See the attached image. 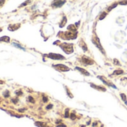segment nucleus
Segmentation results:
<instances>
[{
    "label": "nucleus",
    "mask_w": 127,
    "mask_h": 127,
    "mask_svg": "<svg viewBox=\"0 0 127 127\" xmlns=\"http://www.w3.org/2000/svg\"><path fill=\"white\" fill-rule=\"evenodd\" d=\"M60 47L63 49V51L67 54H71L73 51V45L71 43H62Z\"/></svg>",
    "instance_id": "1"
},
{
    "label": "nucleus",
    "mask_w": 127,
    "mask_h": 127,
    "mask_svg": "<svg viewBox=\"0 0 127 127\" xmlns=\"http://www.w3.org/2000/svg\"><path fill=\"white\" fill-rule=\"evenodd\" d=\"M52 67L55 69L60 71V72H66V71H68L70 70L69 67H67V65H64L63 64H57V65H53Z\"/></svg>",
    "instance_id": "2"
},
{
    "label": "nucleus",
    "mask_w": 127,
    "mask_h": 127,
    "mask_svg": "<svg viewBox=\"0 0 127 127\" xmlns=\"http://www.w3.org/2000/svg\"><path fill=\"white\" fill-rule=\"evenodd\" d=\"M46 57L50 58V59H52V60H63L65 59V57L61 54H53V53H50V54H47L46 55Z\"/></svg>",
    "instance_id": "3"
},
{
    "label": "nucleus",
    "mask_w": 127,
    "mask_h": 127,
    "mask_svg": "<svg viewBox=\"0 0 127 127\" xmlns=\"http://www.w3.org/2000/svg\"><path fill=\"white\" fill-rule=\"evenodd\" d=\"M81 61L83 63L84 65H93L94 63V61L91 58H88L87 57H82L81 59Z\"/></svg>",
    "instance_id": "4"
},
{
    "label": "nucleus",
    "mask_w": 127,
    "mask_h": 127,
    "mask_svg": "<svg viewBox=\"0 0 127 127\" xmlns=\"http://www.w3.org/2000/svg\"><path fill=\"white\" fill-rule=\"evenodd\" d=\"M65 2H66V0H55L52 4V6L53 7H60Z\"/></svg>",
    "instance_id": "5"
},
{
    "label": "nucleus",
    "mask_w": 127,
    "mask_h": 127,
    "mask_svg": "<svg viewBox=\"0 0 127 127\" xmlns=\"http://www.w3.org/2000/svg\"><path fill=\"white\" fill-rule=\"evenodd\" d=\"M96 41H95L94 40H93V42H94V43L95 44V45L96 46V47L100 50V51H101L102 53H103L104 55H105V51H104V50H103V47L101 46V44H100V42H99V38H98V37H96Z\"/></svg>",
    "instance_id": "6"
},
{
    "label": "nucleus",
    "mask_w": 127,
    "mask_h": 127,
    "mask_svg": "<svg viewBox=\"0 0 127 127\" xmlns=\"http://www.w3.org/2000/svg\"><path fill=\"white\" fill-rule=\"evenodd\" d=\"M98 77L99 80H101L102 81H103V83L105 84V85H106V86H111V87H113V88H117V87L114 86V85H113V84H111V83H109V82H108V81H106L105 79H104V77H101V76H98Z\"/></svg>",
    "instance_id": "7"
},
{
    "label": "nucleus",
    "mask_w": 127,
    "mask_h": 127,
    "mask_svg": "<svg viewBox=\"0 0 127 127\" xmlns=\"http://www.w3.org/2000/svg\"><path fill=\"white\" fill-rule=\"evenodd\" d=\"M75 69H76V70H78L80 73H82V74L83 75H84V76H90V75H91L90 73L87 72V71L85 69H82V68H80V67L76 66V67H75Z\"/></svg>",
    "instance_id": "8"
},
{
    "label": "nucleus",
    "mask_w": 127,
    "mask_h": 127,
    "mask_svg": "<svg viewBox=\"0 0 127 127\" xmlns=\"http://www.w3.org/2000/svg\"><path fill=\"white\" fill-rule=\"evenodd\" d=\"M20 27V24L11 25H9V27H8V30H10L11 31H16V29H18Z\"/></svg>",
    "instance_id": "9"
},
{
    "label": "nucleus",
    "mask_w": 127,
    "mask_h": 127,
    "mask_svg": "<svg viewBox=\"0 0 127 127\" xmlns=\"http://www.w3.org/2000/svg\"><path fill=\"white\" fill-rule=\"evenodd\" d=\"M91 86L93 87L94 88H96V89H97V90H99V91H106L105 88H104L103 86H95V85L93 84V83H91Z\"/></svg>",
    "instance_id": "10"
},
{
    "label": "nucleus",
    "mask_w": 127,
    "mask_h": 127,
    "mask_svg": "<svg viewBox=\"0 0 127 127\" xmlns=\"http://www.w3.org/2000/svg\"><path fill=\"white\" fill-rule=\"evenodd\" d=\"M79 45H80V47H81V48H82V50L84 51H87V47L86 44L84 43V42H82V41L80 42Z\"/></svg>",
    "instance_id": "11"
},
{
    "label": "nucleus",
    "mask_w": 127,
    "mask_h": 127,
    "mask_svg": "<svg viewBox=\"0 0 127 127\" xmlns=\"http://www.w3.org/2000/svg\"><path fill=\"white\" fill-rule=\"evenodd\" d=\"M0 41H3V42H10V37H8L7 36H4L0 38Z\"/></svg>",
    "instance_id": "12"
},
{
    "label": "nucleus",
    "mask_w": 127,
    "mask_h": 127,
    "mask_svg": "<svg viewBox=\"0 0 127 127\" xmlns=\"http://www.w3.org/2000/svg\"><path fill=\"white\" fill-rule=\"evenodd\" d=\"M120 97H121V99L123 101V102L125 103V104L127 105V99H126V95L125 94H123V93H121V94H120Z\"/></svg>",
    "instance_id": "13"
},
{
    "label": "nucleus",
    "mask_w": 127,
    "mask_h": 127,
    "mask_svg": "<svg viewBox=\"0 0 127 127\" xmlns=\"http://www.w3.org/2000/svg\"><path fill=\"white\" fill-rule=\"evenodd\" d=\"M66 23H67V17H66V16H64L63 19H62L61 22V24H60V27H61V28H63V27L65 25Z\"/></svg>",
    "instance_id": "14"
},
{
    "label": "nucleus",
    "mask_w": 127,
    "mask_h": 127,
    "mask_svg": "<svg viewBox=\"0 0 127 127\" xmlns=\"http://www.w3.org/2000/svg\"><path fill=\"white\" fill-rule=\"evenodd\" d=\"M123 74V70H116V71H114L112 75H120V74Z\"/></svg>",
    "instance_id": "15"
},
{
    "label": "nucleus",
    "mask_w": 127,
    "mask_h": 127,
    "mask_svg": "<svg viewBox=\"0 0 127 127\" xmlns=\"http://www.w3.org/2000/svg\"><path fill=\"white\" fill-rule=\"evenodd\" d=\"M67 29H68L69 31H75V28H74V25H70L68 26V28H67Z\"/></svg>",
    "instance_id": "16"
},
{
    "label": "nucleus",
    "mask_w": 127,
    "mask_h": 127,
    "mask_svg": "<svg viewBox=\"0 0 127 127\" xmlns=\"http://www.w3.org/2000/svg\"><path fill=\"white\" fill-rule=\"evenodd\" d=\"M66 91H67V95H68V96L70 97V98H73V95L71 94V92L69 91V89H68V88H66Z\"/></svg>",
    "instance_id": "17"
},
{
    "label": "nucleus",
    "mask_w": 127,
    "mask_h": 127,
    "mask_svg": "<svg viewBox=\"0 0 127 127\" xmlns=\"http://www.w3.org/2000/svg\"><path fill=\"white\" fill-rule=\"evenodd\" d=\"M13 45L15 46V47H17V48H20V49H23V50H24V51H25V48H23L22 46L20 45H19V44H17V43H15V42H14V43H13Z\"/></svg>",
    "instance_id": "18"
},
{
    "label": "nucleus",
    "mask_w": 127,
    "mask_h": 127,
    "mask_svg": "<svg viewBox=\"0 0 127 127\" xmlns=\"http://www.w3.org/2000/svg\"><path fill=\"white\" fill-rule=\"evenodd\" d=\"M106 15H107V14L105 12H103V14H101V16H100V17H99V20H102V19H103L105 16H106Z\"/></svg>",
    "instance_id": "19"
},
{
    "label": "nucleus",
    "mask_w": 127,
    "mask_h": 127,
    "mask_svg": "<svg viewBox=\"0 0 127 127\" xmlns=\"http://www.w3.org/2000/svg\"><path fill=\"white\" fill-rule=\"evenodd\" d=\"M114 65H120V62L118 61V60H117V59H114Z\"/></svg>",
    "instance_id": "20"
},
{
    "label": "nucleus",
    "mask_w": 127,
    "mask_h": 127,
    "mask_svg": "<svg viewBox=\"0 0 127 127\" xmlns=\"http://www.w3.org/2000/svg\"><path fill=\"white\" fill-rule=\"evenodd\" d=\"M70 119H71V120H75V118H76V116H75V112H73V113H71V115H70Z\"/></svg>",
    "instance_id": "21"
},
{
    "label": "nucleus",
    "mask_w": 127,
    "mask_h": 127,
    "mask_svg": "<svg viewBox=\"0 0 127 127\" xmlns=\"http://www.w3.org/2000/svg\"><path fill=\"white\" fill-rule=\"evenodd\" d=\"M117 5V3H115V4H113V5H111V7H108V11H111V10L113 9V8H114V7H116Z\"/></svg>",
    "instance_id": "22"
},
{
    "label": "nucleus",
    "mask_w": 127,
    "mask_h": 127,
    "mask_svg": "<svg viewBox=\"0 0 127 127\" xmlns=\"http://www.w3.org/2000/svg\"><path fill=\"white\" fill-rule=\"evenodd\" d=\"M64 117H70V115H69V109H67L65 110V114H64Z\"/></svg>",
    "instance_id": "23"
},
{
    "label": "nucleus",
    "mask_w": 127,
    "mask_h": 127,
    "mask_svg": "<svg viewBox=\"0 0 127 127\" xmlns=\"http://www.w3.org/2000/svg\"><path fill=\"white\" fill-rule=\"evenodd\" d=\"M120 5H127V1H123V2H120Z\"/></svg>",
    "instance_id": "24"
},
{
    "label": "nucleus",
    "mask_w": 127,
    "mask_h": 127,
    "mask_svg": "<svg viewBox=\"0 0 127 127\" xmlns=\"http://www.w3.org/2000/svg\"><path fill=\"white\" fill-rule=\"evenodd\" d=\"M43 100H44V103H46V102L48 101V98H47L46 97L44 96V97H43Z\"/></svg>",
    "instance_id": "25"
},
{
    "label": "nucleus",
    "mask_w": 127,
    "mask_h": 127,
    "mask_svg": "<svg viewBox=\"0 0 127 127\" xmlns=\"http://www.w3.org/2000/svg\"><path fill=\"white\" fill-rule=\"evenodd\" d=\"M52 106H53L52 104H49V105H47V106H46V109H51L52 108Z\"/></svg>",
    "instance_id": "26"
},
{
    "label": "nucleus",
    "mask_w": 127,
    "mask_h": 127,
    "mask_svg": "<svg viewBox=\"0 0 127 127\" xmlns=\"http://www.w3.org/2000/svg\"><path fill=\"white\" fill-rule=\"evenodd\" d=\"M57 127H67V126H66V125H64V124L60 123V124L57 125Z\"/></svg>",
    "instance_id": "27"
},
{
    "label": "nucleus",
    "mask_w": 127,
    "mask_h": 127,
    "mask_svg": "<svg viewBox=\"0 0 127 127\" xmlns=\"http://www.w3.org/2000/svg\"><path fill=\"white\" fill-rule=\"evenodd\" d=\"M28 100H30V102H32V103H35V100H34V99L32 98V97H28Z\"/></svg>",
    "instance_id": "28"
},
{
    "label": "nucleus",
    "mask_w": 127,
    "mask_h": 127,
    "mask_svg": "<svg viewBox=\"0 0 127 127\" xmlns=\"http://www.w3.org/2000/svg\"><path fill=\"white\" fill-rule=\"evenodd\" d=\"M61 120H56V124H58V123H61Z\"/></svg>",
    "instance_id": "29"
},
{
    "label": "nucleus",
    "mask_w": 127,
    "mask_h": 127,
    "mask_svg": "<svg viewBox=\"0 0 127 127\" xmlns=\"http://www.w3.org/2000/svg\"><path fill=\"white\" fill-rule=\"evenodd\" d=\"M8 94H9V92H8V91H5V97H8Z\"/></svg>",
    "instance_id": "30"
},
{
    "label": "nucleus",
    "mask_w": 127,
    "mask_h": 127,
    "mask_svg": "<svg viewBox=\"0 0 127 127\" xmlns=\"http://www.w3.org/2000/svg\"><path fill=\"white\" fill-rule=\"evenodd\" d=\"M96 125H97V123H96V122H94V123H93V126H94V127H95Z\"/></svg>",
    "instance_id": "31"
},
{
    "label": "nucleus",
    "mask_w": 127,
    "mask_h": 127,
    "mask_svg": "<svg viewBox=\"0 0 127 127\" xmlns=\"http://www.w3.org/2000/svg\"><path fill=\"white\" fill-rule=\"evenodd\" d=\"M90 123H91V121H88V122L87 123V125H89V124H90Z\"/></svg>",
    "instance_id": "32"
},
{
    "label": "nucleus",
    "mask_w": 127,
    "mask_h": 127,
    "mask_svg": "<svg viewBox=\"0 0 127 127\" xmlns=\"http://www.w3.org/2000/svg\"><path fill=\"white\" fill-rule=\"evenodd\" d=\"M81 127H85V126H84V125H82V126H81Z\"/></svg>",
    "instance_id": "33"
},
{
    "label": "nucleus",
    "mask_w": 127,
    "mask_h": 127,
    "mask_svg": "<svg viewBox=\"0 0 127 127\" xmlns=\"http://www.w3.org/2000/svg\"><path fill=\"white\" fill-rule=\"evenodd\" d=\"M2 31V28H0V32H1Z\"/></svg>",
    "instance_id": "34"
}]
</instances>
